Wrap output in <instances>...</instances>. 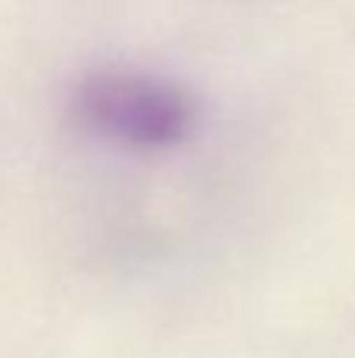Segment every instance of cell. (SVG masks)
Instances as JSON below:
<instances>
[{
  "label": "cell",
  "instance_id": "obj_1",
  "mask_svg": "<svg viewBox=\"0 0 355 358\" xmlns=\"http://www.w3.org/2000/svg\"><path fill=\"white\" fill-rule=\"evenodd\" d=\"M75 117L104 138L132 148H173L195 132L192 94L157 76L98 73L75 92Z\"/></svg>",
  "mask_w": 355,
  "mask_h": 358
}]
</instances>
